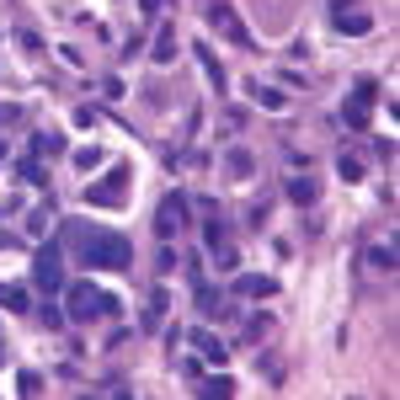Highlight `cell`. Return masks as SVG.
Here are the masks:
<instances>
[{"label":"cell","instance_id":"1","mask_svg":"<svg viewBox=\"0 0 400 400\" xmlns=\"http://www.w3.org/2000/svg\"><path fill=\"white\" fill-rule=\"evenodd\" d=\"M64 246L75 251V261L101 267V272H128V261H134V246L118 230H101V224H86V219L64 224Z\"/></svg>","mask_w":400,"mask_h":400},{"label":"cell","instance_id":"2","mask_svg":"<svg viewBox=\"0 0 400 400\" xmlns=\"http://www.w3.org/2000/svg\"><path fill=\"white\" fill-rule=\"evenodd\" d=\"M112 310H118V299L101 294V288H91V283H75L70 288V315L75 320H97V315H112Z\"/></svg>","mask_w":400,"mask_h":400},{"label":"cell","instance_id":"3","mask_svg":"<svg viewBox=\"0 0 400 400\" xmlns=\"http://www.w3.org/2000/svg\"><path fill=\"white\" fill-rule=\"evenodd\" d=\"M59 257H64L59 246H43L38 257H32V278H38L43 294H59V288H64V267H59Z\"/></svg>","mask_w":400,"mask_h":400},{"label":"cell","instance_id":"4","mask_svg":"<svg viewBox=\"0 0 400 400\" xmlns=\"http://www.w3.org/2000/svg\"><path fill=\"white\" fill-rule=\"evenodd\" d=\"M374 97H379V86H374V80H358V91H352L347 107H341V123H347V128H368V107H374Z\"/></svg>","mask_w":400,"mask_h":400},{"label":"cell","instance_id":"5","mask_svg":"<svg viewBox=\"0 0 400 400\" xmlns=\"http://www.w3.org/2000/svg\"><path fill=\"white\" fill-rule=\"evenodd\" d=\"M208 21H214V27H219V32H224L230 43H240V48H251V32L240 27V17L230 11V6H224V0H214V6H208Z\"/></svg>","mask_w":400,"mask_h":400},{"label":"cell","instance_id":"6","mask_svg":"<svg viewBox=\"0 0 400 400\" xmlns=\"http://www.w3.org/2000/svg\"><path fill=\"white\" fill-rule=\"evenodd\" d=\"M123 187H128V166H112V177H107V181L86 187V198H91V203H118Z\"/></svg>","mask_w":400,"mask_h":400},{"label":"cell","instance_id":"7","mask_svg":"<svg viewBox=\"0 0 400 400\" xmlns=\"http://www.w3.org/2000/svg\"><path fill=\"white\" fill-rule=\"evenodd\" d=\"M181 219H187V198H181V192H171V198H166V208H160V219H155V230H160V235H171Z\"/></svg>","mask_w":400,"mask_h":400},{"label":"cell","instance_id":"8","mask_svg":"<svg viewBox=\"0 0 400 400\" xmlns=\"http://www.w3.org/2000/svg\"><path fill=\"white\" fill-rule=\"evenodd\" d=\"M192 341H198V352H203V358H214V363L230 358V352H224V341H219V337H208V331H198Z\"/></svg>","mask_w":400,"mask_h":400},{"label":"cell","instance_id":"9","mask_svg":"<svg viewBox=\"0 0 400 400\" xmlns=\"http://www.w3.org/2000/svg\"><path fill=\"white\" fill-rule=\"evenodd\" d=\"M315 192H320V187L310 177H294V181H288V198H294V203H315Z\"/></svg>","mask_w":400,"mask_h":400},{"label":"cell","instance_id":"10","mask_svg":"<svg viewBox=\"0 0 400 400\" xmlns=\"http://www.w3.org/2000/svg\"><path fill=\"white\" fill-rule=\"evenodd\" d=\"M272 278H235V294H272Z\"/></svg>","mask_w":400,"mask_h":400},{"label":"cell","instance_id":"11","mask_svg":"<svg viewBox=\"0 0 400 400\" xmlns=\"http://www.w3.org/2000/svg\"><path fill=\"white\" fill-rule=\"evenodd\" d=\"M368 261H374V267H384V272H395V246H390V240H384V246H374V251H368Z\"/></svg>","mask_w":400,"mask_h":400},{"label":"cell","instance_id":"12","mask_svg":"<svg viewBox=\"0 0 400 400\" xmlns=\"http://www.w3.org/2000/svg\"><path fill=\"white\" fill-rule=\"evenodd\" d=\"M198 310H203V315H219V310H224V304H219V294H214L208 283H198Z\"/></svg>","mask_w":400,"mask_h":400},{"label":"cell","instance_id":"13","mask_svg":"<svg viewBox=\"0 0 400 400\" xmlns=\"http://www.w3.org/2000/svg\"><path fill=\"white\" fill-rule=\"evenodd\" d=\"M251 97H257L261 107H283V91H272V86H257V80H251Z\"/></svg>","mask_w":400,"mask_h":400},{"label":"cell","instance_id":"14","mask_svg":"<svg viewBox=\"0 0 400 400\" xmlns=\"http://www.w3.org/2000/svg\"><path fill=\"white\" fill-rule=\"evenodd\" d=\"M0 304H6V310H27V294H21V288H0Z\"/></svg>","mask_w":400,"mask_h":400},{"label":"cell","instance_id":"15","mask_svg":"<svg viewBox=\"0 0 400 400\" xmlns=\"http://www.w3.org/2000/svg\"><path fill=\"white\" fill-rule=\"evenodd\" d=\"M230 390H235L230 379H203V384H198V395H230Z\"/></svg>","mask_w":400,"mask_h":400},{"label":"cell","instance_id":"16","mask_svg":"<svg viewBox=\"0 0 400 400\" xmlns=\"http://www.w3.org/2000/svg\"><path fill=\"white\" fill-rule=\"evenodd\" d=\"M337 21L347 32H368V17H363V11H347V17H337Z\"/></svg>","mask_w":400,"mask_h":400},{"label":"cell","instance_id":"17","mask_svg":"<svg viewBox=\"0 0 400 400\" xmlns=\"http://www.w3.org/2000/svg\"><path fill=\"white\" fill-rule=\"evenodd\" d=\"M21 177H27V181H43V177H48V171H43V166H38V155H27V160H21Z\"/></svg>","mask_w":400,"mask_h":400},{"label":"cell","instance_id":"18","mask_svg":"<svg viewBox=\"0 0 400 400\" xmlns=\"http://www.w3.org/2000/svg\"><path fill=\"white\" fill-rule=\"evenodd\" d=\"M230 171H235V177H246V171H251V155H246V150H230Z\"/></svg>","mask_w":400,"mask_h":400},{"label":"cell","instance_id":"19","mask_svg":"<svg viewBox=\"0 0 400 400\" xmlns=\"http://www.w3.org/2000/svg\"><path fill=\"white\" fill-rule=\"evenodd\" d=\"M171 54H177V38H171V27H166V32H160V48H155V59H171Z\"/></svg>","mask_w":400,"mask_h":400},{"label":"cell","instance_id":"20","mask_svg":"<svg viewBox=\"0 0 400 400\" xmlns=\"http://www.w3.org/2000/svg\"><path fill=\"white\" fill-rule=\"evenodd\" d=\"M203 240H208V246H219V240H224V224H219V219H208V230H203Z\"/></svg>","mask_w":400,"mask_h":400},{"label":"cell","instance_id":"21","mask_svg":"<svg viewBox=\"0 0 400 400\" xmlns=\"http://www.w3.org/2000/svg\"><path fill=\"white\" fill-rule=\"evenodd\" d=\"M341 6H352V0H337V11H341Z\"/></svg>","mask_w":400,"mask_h":400}]
</instances>
